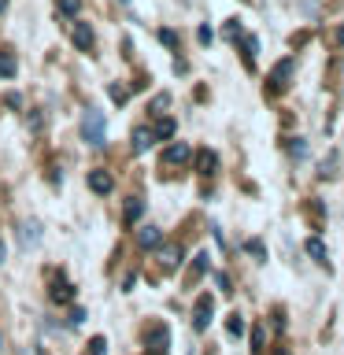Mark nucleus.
<instances>
[{"label": "nucleus", "mask_w": 344, "mask_h": 355, "mask_svg": "<svg viewBox=\"0 0 344 355\" xmlns=\"http://www.w3.org/2000/svg\"><path fill=\"white\" fill-rule=\"evenodd\" d=\"M252 348H255V355L263 352V329H255V333H252Z\"/></svg>", "instance_id": "24"}, {"label": "nucleus", "mask_w": 344, "mask_h": 355, "mask_svg": "<svg viewBox=\"0 0 344 355\" xmlns=\"http://www.w3.org/2000/svg\"><path fill=\"white\" fill-rule=\"evenodd\" d=\"M74 44L82 52L93 49V30H89V22H74Z\"/></svg>", "instance_id": "7"}, {"label": "nucleus", "mask_w": 344, "mask_h": 355, "mask_svg": "<svg viewBox=\"0 0 344 355\" xmlns=\"http://www.w3.org/2000/svg\"><path fill=\"white\" fill-rule=\"evenodd\" d=\"M108 93H111V100H115V104H122V100H126L130 93H126V89H122V85H111L108 89Z\"/></svg>", "instance_id": "22"}, {"label": "nucleus", "mask_w": 344, "mask_h": 355, "mask_svg": "<svg viewBox=\"0 0 344 355\" xmlns=\"http://www.w3.org/2000/svg\"><path fill=\"white\" fill-rule=\"evenodd\" d=\"M152 137L171 141V137H174V122H171V119H160V122H155V130H152Z\"/></svg>", "instance_id": "12"}, {"label": "nucleus", "mask_w": 344, "mask_h": 355, "mask_svg": "<svg viewBox=\"0 0 344 355\" xmlns=\"http://www.w3.org/2000/svg\"><path fill=\"white\" fill-rule=\"evenodd\" d=\"M137 244H141V248H160V244H163V233L155 230V226H141V230H137Z\"/></svg>", "instance_id": "6"}, {"label": "nucleus", "mask_w": 344, "mask_h": 355, "mask_svg": "<svg viewBox=\"0 0 344 355\" xmlns=\"http://www.w3.org/2000/svg\"><path fill=\"white\" fill-rule=\"evenodd\" d=\"M141 211H144V207H141V200H137V196H133V200H126V222H130V226L141 218Z\"/></svg>", "instance_id": "16"}, {"label": "nucleus", "mask_w": 344, "mask_h": 355, "mask_svg": "<svg viewBox=\"0 0 344 355\" xmlns=\"http://www.w3.org/2000/svg\"><path fill=\"white\" fill-rule=\"evenodd\" d=\"M337 44H344V26L337 30Z\"/></svg>", "instance_id": "27"}, {"label": "nucleus", "mask_w": 344, "mask_h": 355, "mask_svg": "<svg viewBox=\"0 0 344 355\" xmlns=\"http://www.w3.org/2000/svg\"><path fill=\"white\" fill-rule=\"evenodd\" d=\"M4 8H8V0H0V11H4Z\"/></svg>", "instance_id": "29"}, {"label": "nucleus", "mask_w": 344, "mask_h": 355, "mask_svg": "<svg viewBox=\"0 0 344 355\" xmlns=\"http://www.w3.org/2000/svg\"><path fill=\"white\" fill-rule=\"evenodd\" d=\"M104 348H108L104 337H93V355H104Z\"/></svg>", "instance_id": "25"}, {"label": "nucleus", "mask_w": 344, "mask_h": 355, "mask_svg": "<svg viewBox=\"0 0 344 355\" xmlns=\"http://www.w3.org/2000/svg\"><path fill=\"white\" fill-rule=\"evenodd\" d=\"M289 78H293V60H282L270 71V93H282V89L289 85Z\"/></svg>", "instance_id": "3"}, {"label": "nucleus", "mask_w": 344, "mask_h": 355, "mask_svg": "<svg viewBox=\"0 0 344 355\" xmlns=\"http://www.w3.org/2000/svg\"><path fill=\"white\" fill-rule=\"evenodd\" d=\"M148 344H152V352H155V355H163V352H166V329H163V326H155V329H152V337H148Z\"/></svg>", "instance_id": "11"}, {"label": "nucleus", "mask_w": 344, "mask_h": 355, "mask_svg": "<svg viewBox=\"0 0 344 355\" xmlns=\"http://www.w3.org/2000/svg\"><path fill=\"white\" fill-rule=\"evenodd\" d=\"M4 259H8V248H4V241H0V266H4Z\"/></svg>", "instance_id": "26"}, {"label": "nucleus", "mask_w": 344, "mask_h": 355, "mask_svg": "<svg viewBox=\"0 0 344 355\" xmlns=\"http://www.w3.org/2000/svg\"><path fill=\"white\" fill-rule=\"evenodd\" d=\"M189 159H193V148H189L185 141H178V144H171V148H166L163 166H182V163H189Z\"/></svg>", "instance_id": "2"}, {"label": "nucleus", "mask_w": 344, "mask_h": 355, "mask_svg": "<svg viewBox=\"0 0 344 355\" xmlns=\"http://www.w3.org/2000/svg\"><path fill=\"white\" fill-rule=\"evenodd\" d=\"M89 189L100 193V196H108L111 189H115V178H111L108 171H89Z\"/></svg>", "instance_id": "5"}, {"label": "nucleus", "mask_w": 344, "mask_h": 355, "mask_svg": "<svg viewBox=\"0 0 344 355\" xmlns=\"http://www.w3.org/2000/svg\"><path fill=\"white\" fill-rule=\"evenodd\" d=\"M337 174V152H329V163L322 166V178H333Z\"/></svg>", "instance_id": "21"}, {"label": "nucleus", "mask_w": 344, "mask_h": 355, "mask_svg": "<svg viewBox=\"0 0 344 355\" xmlns=\"http://www.w3.org/2000/svg\"><path fill=\"white\" fill-rule=\"evenodd\" d=\"M15 55H8V52H0V78H11V74H15Z\"/></svg>", "instance_id": "14"}, {"label": "nucleus", "mask_w": 344, "mask_h": 355, "mask_svg": "<svg viewBox=\"0 0 344 355\" xmlns=\"http://www.w3.org/2000/svg\"><path fill=\"white\" fill-rule=\"evenodd\" d=\"M307 252H311V255H315V259H318V263H326V259H329V255H326V244H322L318 237H311V241H307Z\"/></svg>", "instance_id": "15"}, {"label": "nucleus", "mask_w": 344, "mask_h": 355, "mask_svg": "<svg viewBox=\"0 0 344 355\" xmlns=\"http://www.w3.org/2000/svg\"><path fill=\"white\" fill-rule=\"evenodd\" d=\"M152 141H155V137H152V130H133V152H144Z\"/></svg>", "instance_id": "13"}, {"label": "nucleus", "mask_w": 344, "mask_h": 355, "mask_svg": "<svg viewBox=\"0 0 344 355\" xmlns=\"http://www.w3.org/2000/svg\"><path fill=\"white\" fill-rule=\"evenodd\" d=\"M52 300H55V304H71V300H74V288L67 285V282H55V285H52Z\"/></svg>", "instance_id": "9"}, {"label": "nucleus", "mask_w": 344, "mask_h": 355, "mask_svg": "<svg viewBox=\"0 0 344 355\" xmlns=\"http://www.w3.org/2000/svg\"><path fill=\"white\" fill-rule=\"evenodd\" d=\"M0 348H4V337H0Z\"/></svg>", "instance_id": "30"}, {"label": "nucleus", "mask_w": 344, "mask_h": 355, "mask_svg": "<svg viewBox=\"0 0 344 355\" xmlns=\"http://www.w3.org/2000/svg\"><path fill=\"white\" fill-rule=\"evenodd\" d=\"M196 166H200V174H211V171L218 166V155H215V152H200V155H196Z\"/></svg>", "instance_id": "10"}, {"label": "nucleus", "mask_w": 344, "mask_h": 355, "mask_svg": "<svg viewBox=\"0 0 344 355\" xmlns=\"http://www.w3.org/2000/svg\"><path fill=\"white\" fill-rule=\"evenodd\" d=\"M211 315H215V300H211V296H200V300H196V318H193V326L204 333L207 322H211Z\"/></svg>", "instance_id": "4"}, {"label": "nucleus", "mask_w": 344, "mask_h": 355, "mask_svg": "<svg viewBox=\"0 0 344 355\" xmlns=\"http://www.w3.org/2000/svg\"><path fill=\"white\" fill-rule=\"evenodd\" d=\"M78 8H82V0H60V11H63V15H78Z\"/></svg>", "instance_id": "20"}, {"label": "nucleus", "mask_w": 344, "mask_h": 355, "mask_svg": "<svg viewBox=\"0 0 344 355\" xmlns=\"http://www.w3.org/2000/svg\"><path fill=\"white\" fill-rule=\"evenodd\" d=\"M204 270H207V252H200L196 263H193V270H189V282H196V277L204 274Z\"/></svg>", "instance_id": "17"}, {"label": "nucleus", "mask_w": 344, "mask_h": 355, "mask_svg": "<svg viewBox=\"0 0 344 355\" xmlns=\"http://www.w3.org/2000/svg\"><path fill=\"white\" fill-rule=\"evenodd\" d=\"M255 49H259V44H255V37H244V55H248V63H252Z\"/></svg>", "instance_id": "23"}, {"label": "nucleus", "mask_w": 344, "mask_h": 355, "mask_svg": "<svg viewBox=\"0 0 344 355\" xmlns=\"http://www.w3.org/2000/svg\"><path fill=\"white\" fill-rule=\"evenodd\" d=\"M160 263L171 270V266H178L182 263V248H174V244H166V248H160Z\"/></svg>", "instance_id": "8"}, {"label": "nucleus", "mask_w": 344, "mask_h": 355, "mask_svg": "<svg viewBox=\"0 0 344 355\" xmlns=\"http://www.w3.org/2000/svg\"><path fill=\"white\" fill-rule=\"evenodd\" d=\"M274 355H289V352H285V348H277V352H274Z\"/></svg>", "instance_id": "28"}, {"label": "nucleus", "mask_w": 344, "mask_h": 355, "mask_svg": "<svg viewBox=\"0 0 344 355\" xmlns=\"http://www.w3.org/2000/svg\"><path fill=\"white\" fill-rule=\"evenodd\" d=\"M82 137L93 144V148H100L104 144V137H108V126H104V115H100L96 107H89L85 115H82Z\"/></svg>", "instance_id": "1"}, {"label": "nucleus", "mask_w": 344, "mask_h": 355, "mask_svg": "<svg viewBox=\"0 0 344 355\" xmlns=\"http://www.w3.org/2000/svg\"><path fill=\"white\" fill-rule=\"evenodd\" d=\"M22 241H26V244H37V241H41L37 222H26V226H22Z\"/></svg>", "instance_id": "18"}, {"label": "nucleus", "mask_w": 344, "mask_h": 355, "mask_svg": "<svg viewBox=\"0 0 344 355\" xmlns=\"http://www.w3.org/2000/svg\"><path fill=\"white\" fill-rule=\"evenodd\" d=\"M226 329L233 333V337H241V333H244V318H241V315H230V322H226Z\"/></svg>", "instance_id": "19"}]
</instances>
